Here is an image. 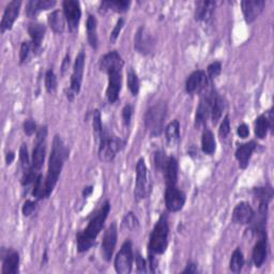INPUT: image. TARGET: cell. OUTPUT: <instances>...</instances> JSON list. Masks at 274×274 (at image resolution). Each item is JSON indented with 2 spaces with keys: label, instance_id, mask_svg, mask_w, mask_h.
<instances>
[{
  "label": "cell",
  "instance_id": "cell-1",
  "mask_svg": "<svg viewBox=\"0 0 274 274\" xmlns=\"http://www.w3.org/2000/svg\"><path fill=\"white\" fill-rule=\"evenodd\" d=\"M67 158H68V149L63 139L58 135H56L53 141V148L52 152H50L48 162L47 176L45 179V189L47 197L50 195V193L53 192L54 188L57 185L60 172L63 170Z\"/></svg>",
  "mask_w": 274,
  "mask_h": 274
},
{
  "label": "cell",
  "instance_id": "cell-2",
  "mask_svg": "<svg viewBox=\"0 0 274 274\" xmlns=\"http://www.w3.org/2000/svg\"><path fill=\"white\" fill-rule=\"evenodd\" d=\"M109 210H110V205L108 201H106L102 206H101V208L93 217V219L90 220L87 228L77 236L78 252L80 253L86 252L94 246V243L97 237L99 236L100 231L102 230L104 226V223L107 219Z\"/></svg>",
  "mask_w": 274,
  "mask_h": 274
},
{
  "label": "cell",
  "instance_id": "cell-3",
  "mask_svg": "<svg viewBox=\"0 0 274 274\" xmlns=\"http://www.w3.org/2000/svg\"><path fill=\"white\" fill-rule=\"evenodd\" d=\"M168 230L167 217L165 215L161 216L150 235L149 249L151 253L158 255L165 253L168 246Z\"/></svg>",
  "mask_w": 274,
  "mask_h": 274
},
{
  "label": "cell",
  "instance_id": "cell-4",
  "mask_svg": "<svg viewBox=\"0 0 274 274\" xmlns=\"http://www.w3.org/2000/svg\"><path fill=\"white\" fill-rule=\"evenodd\" d=\"M166 110L165 103L162 102L151 106L147 110L145 115V126L151 136H158L161 134L166 117Z\"/></svg>",
  "mask_w": 274,
  "mask_h": 274
},
{
  "label": "cell",
  "instance_id": "cell-5",
  "mask_svg": "<svg viewBox=\"0 0 274 274\" xmlns=\"http://www.w3.org/2000/svg\"><path fill=\"white\" fill-rule=\"evenodd\" d=\"M123 148V141L116 136H110L107 132H103L102 138L99 143V157L104 162L113 161L119 150Z\"/></svg>",
  "mask_w": 274,
  "mask_h": 274
},
{
  "label": "cell",
  "instance_id": "cell-6",
  "mask_svg": "<svg viewBox=\"0 0 274 274\" xmlns=\"http://www.w3.org/2000/svg\"><path fill=\"white\" fill-rule=\"evenodd\" d=\"M132 263H133V251H132V243L127 240L115 258V269L119 274H128L132 271Z\"/></svg>",
  "mask_w": 274,
  "mask_h": 274
},
{
  "label": "cell",
  "instance_id": "cell-7",
  "mask_svg": "<svg viewBox=\"0 0 274 274\" xmlns=\"http://www.w3.org/2000/svg\"><path fill=\"white\" fill-rule=\"evenodd\" d=\"M46 135H47V129L45 127L39 130L38 135H37V144H36V147L34 149V154H33L32 167H30L36 171L41 169L44 163L45 151H46V144H45Z\"/></svg>",
  "mask_w": 274,
  "mask_h": 274
},
{
  "label": "cell",
  "instance_id": "cell-8",
  "mask_svg": "<svg viewBox=\"0 0 274 274\" xmlns=\"http://www.w3.org/2000/svg\"><path fill=\"white\" fill-rule=\"evenodd\" d=\"M148 190V170L144 159H139L136 164V182L134 195L136 200L144 199Z\"/></svg>",
  "mask_w": 274,
  "mask_h": 274
},
{
  "label": "cell",
  "instance_id": "cell-9",
  "mask_svg": "<svg viewBox=\"0 0 274 274\" xmlns=\"http://www.w3.org/2000/svg\"><path fill=\"white\" fill-rule=\"evenodd\" d=\"M64 14L67 18L70 32L75 33L78 29L80 17H82L80 4L76 0H66L64 3Z\"/></svg>",
  "mask_w": 274,
  "mask_h": 274
},
{
  "label": "cell",
  "instance_id": "cell-10",
  "mask_svg": "<svg viewBox=\"0 0 274 274\" xmlns=\"http://www.w3.org/2000/svg\"><path fill=\"white\" fill-rule=\"evenodd\" d=\"M186 194L176 186L167 187L165 192V205L168 211L178 212L185 206Z\"/></svg>",
  "mask_w": 274,
  "mask_h": 274
},
{
  "label": "cell",
  "instance_id": "cell-11",
  "mask_svg": "<svg viewBox=\"0 0 274 274\" xmlns=\"http://www.w3.org/2000/svg\"><path fill=\"white\" fill-rule=\"evenodd\" d=\"M209 78L204 71H195L193 72L186 83V89L189 94L194 95L201 93L208 88Z\"/></svg>",
  "mask_w": 274,
  "mask_h": 274
},
{
  "label": "cell",
  "instance_id": "cell-12",
  "mask_svg": "<svg viewBox=\"0 0 274 274\" xmlns=\"http://www.w3.org/2000/svg\"><path fill=\"white\" fill-rule=\"evenodd\" d=\"M123 69H113L107 72L108 74V87L106 96L109 103H115L119 98V93L123 83V75H121Z\"/></svg>",
  "mask_w": 274,
  "mask_h": 274
},
{
  "label": "cell",
  "instance_id": "cell-13",
  "mask_svg": "<svg viewBox=\"0 0 274 274\" xmlns=\"http://www.w3.org/2000/svg\"><path fill=\"white\" fill-rule=\"evenodd\" d=\"M213 95H215V91L210 90L207 91V94L202 96L201 98L195 116V124L197 127H202L204 125H206L208 118L211 115V103Z\"/></svg>",
  "mask_w": 274,
  "mask_h": 274
},
{
  "label": "cell",
  "instance_id": "cell-14",
  "mask_svg": "<svg viewBox=\"0 0 274 274\" xmlns=\"http://www.w3.org/2000/svg\"><path fill=\"white\" fill-rule=\"evenodd\" d=\"M85 53L80 52L76 59L73 68V74L71 77V91L73 94H78L80 91V86L83 82V75H84V69H85Z\"/></svg>",
  "mask_w": 274,
  "mask_h": 274
},
{
  "label": "cell",
  "instance_id": "cell-15",
  "mask_svg": "<svg viewBox=\"0 0 274 274\" xmlns=\"http://www.w3.org/2000/svg\"><path fill=\"white\" fill-rule=\"evenodd\" d=\"M116 243H117V224L116 223H113V224H110L107 230L105 231L102 242V255L105 260L109 261L111 256H113V253L116 248Z\"/></svg>",
  "mask_w": 274,
  "mask_h": 274
},
{
  "label": "cell",
  "instance_id": "cell-16",
  "mask_svg": "<svg viewBox=\"0 0 274 274\" xmlns=\"http://www.w3.org/2000/svg\"><path fill=\"white\" fill-rule=\"evenodd\" d=\"M266 3L263 0H246L241 3V8L246 22L251 24L260 15Z\"/></svg>",
  "mask_w": 274,
  "mask_h": 274
},
{
  "label": "cell",
  "instance_id": "cell-17",
  "mask_svg": "<svg viewBox=\"0 0 274 274\" xmlns=\"http://www.w3.org/2000/svg\"><path fill=\"white\" fill-rule=\"evenodd\" d=\"M154 39L145 27H140L135 36V49L143 55H148L154 48Z\"/></svg>",
  "mask_w": 274,
  "mask_h": 274
},
{
  "label": "cell",
  "instance_id": "cell-18",
  "mask_svg": "<svg viewBox=\"0 0 274 274\" xmlns=\"http://www.w3.org/2000/svg\"><path fill=\"white\" fill-rule=\"evenodd\" d=\"M21 6H22V3L17 2V0L9 3V5L7 6V8L5 10L2 25H0V28H2V33H5L6 30H10L12 28L15 19L17 18L18 14H19Z\"/></svg>",
  "mask_w": 274,
  "mask_h": 274
},
{
  "label": "cell",
  "instance_id": "cell-19",
  "mask_svg": "<svg viewBox=\"0 0 274 274\" xmlns=\"http://www.w3.org/2000/svg\"><path fill=\"white\" fill-rule=\"evenodd\" d=\"M254 216H255V213H254V210L251 207V205L248 204V202L243 201L238 204L235 210H233L232 221L240 225H247L252 222Z\"/></svg>",
  "mask_w": 274,
  "mask_h": 274
},
{
  "label": "cell",
  "instance_id": "cell-20",
  "mask_svg": "<svg viewBox=\"0 0 274 274\" xmlns=\"http://www.w3.org/2000/svg\"><path fill=\"white\" fill-rule=\"evenodd\" d=\"M124 65L123 58L116 50L106 54L100 60V69L106 73L113 69H123Z\"/></svg>",
  "mask_w": 274,
  "mask_h": 274
},
{
  "label": "cell",
  "instance_id": "cell-21",
  "mask_svg": "<svg viewBox=\"0 0 274 274\" xmlns=\"http://www.w3.org/2000/svg\"><path fill=\"white\" fill-rule=\"evenodd\" d=\"M28 34L30 38H32L34 53H39L40 50H41V43L45 35V26L42 24L29 25Z\"/></svg>",
  "mask_w": 274,
  "mask_h": 274
},
{
  "label": "cell",
  "instance_id": "cell-22",
  "mask_svg": "<svg viewBox=\"0 0 274 274\" xmlns=\"http://www.w3.org/2000/svg\"><path fill=\"white\" fill-rule=\"evenodd\" d=\"M256 149V144L255 141H250V143L243 144L241 145L237 151H236V159L239 162V165L241 168H247V166L249 165L250 159L253 155L254 150Z\"/></svg>",
  "mask_w": 274,
  "mask_h": 274
},
{
  "label": "cell",
  "instance_id": "cell-23",
  "mask_svg": "<svg viewBox=\"0 0 274 274\" xmlns=\"http://www.w3.org/2000/svg\"><path fill=\"white\" fill-rule=\"evenodd\" d=\"M215 2H198L196 4L195 18L199 22H208L215 13Z\"/></svg>",
  "mask_w": 274,
  "mask_h": 274
},
{
  "label": "cell",
  "instance_id": "cell-24",
  "mask_svg": "<svg viewBox=\"0 0 274 274\" xmlns=\"http://www.w3.org/2000/svg\"><path fill=\"white\" fill-rule=\"evenodd\" d=\"M178 162L175 158H168L167 163L164 167V176L167 187H172L177 185L178 180Z\"/></svg>",
  "mask_w": 274,
  "mask_h": 274
},
{
  "label": "cell",
  "instance_id": "cell-25",
  "mask_svg": "<svg viewBox=\"0 0 274 274\" xmlns=\"http://www.w3.org/2000/svg\"><path fill=\"white\" fill-rule=\"evenodd\" d=\"M56 5L55 0H32L27 4V15L33 18L38 15V13L42 10H47L53 8Z\"/></svg>",
  "mask_w": 274,
  "mask_h": 274
},
{
  "label": "cell",
  "instance_id": "cell-26",
  "mask_svg": "<svg viewBox=\"0 0 274 274\" xmlns=\"http://www.w3.org/2000/svg\"><path fill=\"white\" fill-rule=\"evenodd\" d=\"M267 251H268L267 240L263 237L256 243L253 250V260L256 267L259 268L263 265V262H265L267 257Z\"/></svg>",
  "mask_w": 274,
  "mask_h": 274
},
{
  "label": "cell",
  "instance_id": "cell-27",
  "mask_svg": "<svg viewBox=\"0 0 274 274\" xmlns=\"http://www.w3.org/2000/svg\"><path fill=\"white\" fill-rule=\"evenodd\" d=\"M165 136L167 144L169 147H176L180 141V125L179 121L172 120L171 123L166 127Z\"/></svg>",
  "mask_w": 274,
  "mask_h": 274
},
{
  "label": "cell",
  "instance_id": "cell-28",
  "mask_svg": "<svg viewBox=\"0 0 274 274\" xmlns=\"http://www.w3.org/2000/svg\"><path fill=\"white\" fill-rule=\"evenodd\" d=\"M19 255L17 252H11L4 258L3 274H16L18 272Z\"/></svg>",
  "mask_w": 274,
  "mask_h": 274
},
{
  "label": "cell",
  "instance_id": "cell-29",
  "mask_svg": "<svg viewBox=\"0 0 274 274\" xmlns=\"http://www.w3.org/2000/svg\"><path fill=\"white\" fill-rule=\"evenodd\" d=\"M48 24L56 34H63L65 32V14L64 12L56 10L48 15Z\"/></svg>",
  "mask_w": 274,
  "mask_h": 274
},
{
  "label": "cell",
  "instance_id": "cell-30",
  "mask_svg": "<svg viewBox=\"0 0 274 274\" xmlns=\"http://www.w3.org/2000/svg\"><path fill=\"white\" fill-rule=\"evenodd\" d=\"M223 109H224V102H223V99L216 93L213 95L212 98V103H211V118L213 125H217L219 123V120L222 116Z\"/></svg>",
  "mask_w": 274,
  "mask_h": 274
},
{
  "label": "cell",
  "instance_id": "cell-31",
  "mask_svg": "<svg viewBox=\"0 0 274 274\" xmlns=\"http://www.w3.org/2000/svg\"><path fill=\"white\" fill-rule=\"evenodd\" d=\"M216 148H217V144H216L215 136H213V133L210 130L206 129L204 131V133H202L201 149L206 155H212V154H215Z\"/></svg>",
  "mask_w": 274,
  "mask_h": 274
},
{
  "label": "cell",
  "instance_id": "cell-32",
  "mask_svg": "<svg viewBox=\"0 0 274 274\" xmlns=\"http://www.w3.org/2000/svg\"><path fill=\"white\" fill-rule=\"evenodd\" d=\"M87 34L88 41L94 48L98 47V36H97V19L94 15H89L87 19Z\"/></svg>",
  "mask_w": 274,
  "mask_h": 274
},
{
  "label": "cell",
  "instance_id": "cell-33",
  "mask_svg": "<svg viewBox=\"0 0 274 274\" xmlns=\"http://www.w3.org/2000/svg\"><path fill=\"white\" fill-rule=\"evenodd\" d=\"M131 3L126 0H117V2H103L101 4V10L106 11V10H113L115 12L123 13L129 9Z\"/></svg>",
  "mask_w": 274,
  "mask_h": 274
},
{
  "label": "cell",
  "instance_id": "cell-34",
  "mask_svg": "<svg viewBox=\"0 0 274 274\" xmlns=\"http://www.w3.org/2000/svg\"><path fill=\"white\" fill-rule=\"evenodd\" d=\"M243 265H245V257H243V254L240 249H237L232 253L229 262V269L233 273H239L242 270Z\"/></svg>",
  "mask_w": 274,
  "mask_h": 274
},
{
  "label": "cell",
  "instance_id": "cell-35",
  "mask_svg": "<svg viewBox=\"0 0 274 274\" xmlns=\"http://www.w3.org/2000/svg\"><path fill=\"white\" fill-rule=\"evenodd\" d=\"M269 129L270 128H269V123H268L267 116L260 115L255 121V135L257 136V138H259V139L265 138Z\"/></svg>",
  "mask_w": 274,
  "mask_h": 274
},
{
  "label": "cell",
  "instance_id": "cell-36",
  "mask_svg": "<svg viewBox=\"0 0 274 274\" xmlns=\"http://www.w3.org/2000/svg\"><path fill=\"white\" fill-rule=\"evenodd\" d=\"M128 88L133 96H137L139 93V79L133 69L128 70Z\"/></svg>",
  "mask_w": 274,
  "mask_h": 274
},
{
  "label": "cell",
  "instance_id": "cell-37",
  "mask_svg": "<svg viewBox=\"0 0 274 274\" xmlns=\"http://www.w3.org/2000/svg\"><path fill=\"white\" fill-rule=\"evenodd\" d=\"M93 126H94V133L96 137V141L99 144L101 138H102L103 135V126H102V121H101V113L99 110H95L94 113V119H93Z\"/></svg>",
  "mask_w": 274,
  "mask_h": 274
},
{
  "label": "cell",
  "instance_id": "cell-38",
  "mask_svg": "<svg viewBox=\"0 0 274 274\" xmlns=\"http://www.w3.org/2000/svg\"><path fill=\"white\" fill-rule=\"evenodd\" d=\"M35 187H34V191H33V195L37 198V199H42V198H46V189H45V182L43 184L42 180V176L38 175L37 179L35 180Z\"/></svg>",
  "mask_w": 274,
  "mask_h": 274
},
{
  "label": "cell",
  "instance_id": "cell-39",
  "mask_svg": "<svg viewBox=\"0 0 274 274\" xmlns=\"http://www.w3.org/2000/svg\"><path fill=\"white\" fill-rule=\"evenodd\" d=\"M139 226V222L137 218L134 216V213H128V215L124 218L123 221V228L130 230V231H134L138 228Z\"/></svg>",
  "mask_w": 274,
  "mask_h": 274
},
{
  "label": "cell",
  "instance_id": "cell-40",
  "mask_svg": "<svg viewBox=\"0 0 274 274\" xmlns=\"http://www.w3.org/2000/svg\"><path fill=\"white\" fill-rule=\"evenodd\" d=\"M45 87L47 93L52 94L57 89V77L53 70H48L45 75Z\"/></svg>",
  "mask_w": 274,
  "mask_h": 274
},
{
  "label": "cell",
  "instance_id": "cell-41",
  "mask_svg": "<svg viewBox=\"0 0 274 274\" xmlns=\"http://www.w3.org/2000/svg\"><path fill=\"white\" fill-rule=\"evenodd\" d=\"M254 194L260 201H267L272 197V189L271 188H257L254 190Z\"/></svg>",
  "mask_w": 274,
  "mask_h": 274
},
{
  "label": "cell",
  "instance_id": "cell-42",
  "mask_svg": "<svg viewBox=\"0 0 274 274\" xmlns=\"http://www.w3.org/2000/svg\"><path fill=\"white\" fill-rule=\"evenodd\" d=\"M32 52H34L33 43L29 42V41L23 42L22 46H21V52H19V59H21V64H24L26 62Z\"/></svg>",
  "mask_w": 274,
  "mask_h": 274
},
{
  "label": "cell",
  "instance_id": "cell-43",
  "mask_svg": "<svg viewBox=\"0 0 274 274\" xmlns=\"http://www.w3.org/2000/svg\"><path fill=\"white\" fill-rule=\"evenodd\" d=\"M229 133H230V123H229L228 115H226L224 120L222 121V125L219 130V135L221 138H226Z\"/></svg>",
  "mask_w": 274,
  "mask_h": 274
},
{
  "label": "cell",
  "instance_id": "cell-44",
  "mask_svg": "<svg viewBox=\"0 0 274 274\" xmlns=\"http://www.w3.org/2000/svg\"><path fill=\"white\" fill-rule=\"evenodd\" d=\"M155 163H156V166L158 169L164 170V167L167 163V158L165 157L164 152H162V151L157 152L156 156H155Z\"/></svg>",
  "mask_w": 274,
  "mask_h": 274
},
{
  "label": "cell",
  "instance_id": "cell-45",
  "mask_svg": "<svg viewBox=\"0 0 274 274\" xmlns=\"http://www.w3.org/2000/svg\"><path fill=\"white\" fill-rule=\"evenodd\" d=\"M221 71H222L221 63H219V62L212 63V64L208 67V75H209L210 78H216L217 76L220 75Z\"/></svg>",
  "mask_w": 274,
  "mask_h": 274
},
{
  "label": "cell",
  "instance_id": "cell-46",
  "mask_svg": "<svg viewBox=\"0 0 274 274\" xmlns=\"http://www.w3.org/2000/svg\"><path fill=\"white\" fill-rule=\"evenodd\" d=\"M37 208V204L35 201H32V200H26L25 201V204L22 208V211H23V215L25 217H29V216H32L34 211L36 210Z\"/></svg>",
  "mask_w": 274,
  "mask_h": 274
},
{
  "label": "cell",
  "instance_id": "cell-47",
  "mask_svg": "<svg viewBox=\"0 0 274 274\" xmlns=\"http://www.w3.org/2000/svg\"><path fill=\"white\" fill-rule=\"evenodd\" d=\"M36 130H37V126H36V123L34 120L28 119V120L25 121V123H24V132L28 136H32L36 132Z\"/></svg>",
  "mask_w": 274,
  "mask_h": 274
},
{
  "label": "cell",
  "instance_id": "cell-48",
  "mask_svg": "<svg viewBox=\"0 0 274 274\" xmlns=\"http://www.w3.org/2000/svg\"><path fill=\"white\" fill-rule=\"evenodd\" d=\"M124 23H125V21H124L123 18H120L119 21L117 22L114 30H113V32H111V35H110V41L111 42H115L116 40H117L118 36L120 35L121 29H123V27H124Z\"/></svg>",
  "mask_w": 274,
  "mask_h": 274
},
{
  "label": "cell",
  "instance_id": "cell-49",
  "mask_svg": "<svg viewBox=\"0 0 274 274\" xmlns=\"http://www.w3.org/2000/svg\"><path fill=\"white\" fill-rule=\"evenodd\" d=\"M19 159H21V162L24 166H28L30 164L28 149L26 145H22L21 149H19Z\"/></svg>",
  "mask_w": 274,
  "mask_h": 274
},
{
  "label": "cell",
  "instance_id": "cell-50",
  "mask_svg": "<svg viewBox=\"0 0 274 274\" xmlns=\"http://www.w3.org/2000/svg\"><path fill=\"white\" fill-rule=\"evenodd\" d=\"M132 115H133V107L131 105H126L125 108L123 109V119L125 125L128 126L130 124Z\"/></svg>",
  "mask_w": 274,
  "mask_h": 274
},
{
  "label": "cell",
  "instance_id": "cell-51",
  "mask_svg": "<svg viewBox=\"0 0 274 274\" xmlns=\"http://www.w3.org/2000/svg\"><path fill=\"white\" fill-rule=\"evenodd\" d=\"M136 267H137V272L139 273H146L147 268H146V260L144 257L140 255V254H137L136 256Z\"/></svg>",
  "mask_w": 274,
  "mask_h": 274
},
{
  "label": "cell",
  "instance_id": "cell-52",
  "mask_svg": "<svg viewBox=\"0 0 274 274\" xmlns=\"http://www.w3.org/2000/svg\"><path fill=\"white\" fill-rule=\"evenodd\" d=\"M237 133L241 138H247L249 136V134H250L249 127L247 125H245V124L239 126V128L237 130Z\"/></svg>",
  "mask_w": 274,
  "mask_h": 274
},
{
  "label": "cell",
  "instance_id": "cell-53",
  "mask_svg": "<svg viewBox=\"0 0 274 274\" xmlns=\"http://www.w3.org/2000/svg\"><path fill=\"white\" fill-rule=\"evenodd\" d=\"M197 272V267L194 263H189L187 268L184 270V273H196Z\"/></svg>",
  "mask_w": 274,
  "mask_h": 274
},
{
  "label": "cell",
  "instance_id": "cell-54",
  "mask_svg": "<svg viewBox=\"0 0 274 274\" xmlns=\"http://www.w3.org/2000/svg\"><path fill=\"white\" fill-rule=\"evenodd\" d=\"M14 157H15V156H14L13 152H8L7 156H6V161H7V164H8V165H10V164L12 163L13 160H14Z\"/></svg>",
  "mask_w": 274,
  "mask_h": 274
},
{
  "label": "cell",
  "instance_id": "cell-55",
  "mask_svg": "<svg viewBox=\"0 0 274 274\" xmlns=\"http://www.w3.org/2000/svg\"><path fill=\"white\" fill-rule=\"evenodd\" d=\"M91 192H93V187H88V188H85V190L83 191V196L84 197H87L91 194Z\"/></svg>",
  "mask_w": 274,
  "mask_h": 274
}]
</instances>
